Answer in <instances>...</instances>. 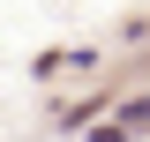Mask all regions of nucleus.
I'll list each match as a JSON object with an SVG mask.
<instances>
[{
    "mask_svg": "<svg viewBox=\"0 0 150 142\" xmlns=\"http://www.w3.org/2000/svg\"><path fill=\"white\" fill-rule=\"evenodd\" d=\"M98 142H128V127H98Z\"/></svg>",
    "mask_w": 150,
    "mask_h": 142,
    "instance_id": "nucleus-1",
    "label": "nucleus"
}]
</instances>
